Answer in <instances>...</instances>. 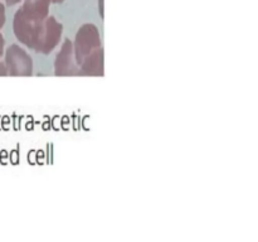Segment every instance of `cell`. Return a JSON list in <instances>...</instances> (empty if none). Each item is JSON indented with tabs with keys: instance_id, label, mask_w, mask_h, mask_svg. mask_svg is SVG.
<instances>
[{
	"instance_id": "obj_11",
	"label": "cell",
	"mask_w": 258,
	"mask_h": 242,
	"mask_svg": "<svg viewBox=\"0 0 258 242\" xmlns=\"http://www.w3.org/2000/svg\"><path fill=\"white\" fill-rule=\"evenodd\" d=\"M64 0H50V3H54V4H60V3H63Z\"/></svg>"
},
{
	"instance_id": "obj_9",
	"label": "cell",
	"mask_w": 258,
	"mask_h": 242,
	"mask_svg": "<svg viewBox=\"0 0 258 242\" xmlns=\"http://www.w3.org/2000/svg\"><path fill=\"white\" fill-rule=\"evenodd\" d=\"M0 76H9L8 75V68L5 66L4 60H0Z\"/></svg>"
},
{
	"instance_id": "obj_7",
	"label": "cell",
	"mask_w": 258,
	"mask_h": 242,
	"mask_svg": "<svg viewBox=\"0 0 258 242\" xmlns=\"http://www.w3.org/2000/svg\"><path fill=\"white\" fill-rule=\"evenodd\" d=\"M5 20H7V15H5V5L0 2V29L4 27Z\"/></svg>"
},
{
	"instance_id": "obj_8",
	"label": "cell",
	"mask_w": 258,
	"mask_h": 242,
	"mask_svg": "<svg viewBox=\"0 0 258 242\" xmlns=\"http://www.w3.org/2000/svg\"><path fill=\"white\" fill-rule=\"evenodd\" d=\"M4 50H5V39L4 37H3L2 33H0V58H2L3 54H4Z\"/></svg>"
},
{
	"instance_id": "obj_3",
	"label": "cell",
	"mask_w": 258,
	"mask_h": 242,
	"mask_svg": "<svg viewBox=\"0 0 258 242\" xmlns=\"http://www.w3.org/2000/svg\"><path fill=\"white\" fill-rule=\"evenodd\" d=\"M4 63L8 68V75L13 77L33 75L32 57L20 45L12 44L4 50Z\"/></svg>"
},
{
	"instance_id": "obj_1",
	"label": "cell",
	"mask_w": 258,
	"mask_h": 242,
	"mask_svg": "<svg viewBox=\"0 0 258 242\" xmlns=\"http://www.w3.org/2000/svg\"><path fill=\"white\" fill-rule=\"evenodd\" d=\"M13 30L17 39L27 48L49 54L59 44L63 27L54 17L48 15L45 19H32L19 8L13 19Z\"/></svg>"
},
{
	"instance_id": "obj_10",
	"label": "cell",
	"mask_w": 258,
	"mask_h": 242,
	"mask_svg": "<svg viewBox=\"0 0 258 242\" xmlns=\"http://www.w3.org/2000/svg\"><path fill=\"white\" fill-rule=\"evenodd\" d=\"M22 0H5V3H7L8 7H12V5H15L18 4V3H20Z\"/></svg>"
},
{
	"instance_id": "obj_2",
	"label": "cell",
	"mask_w": 258,
	"mask_h": 242,
	"mask_svg": "<svg viewBox=\"0 0 258 242\" xmlns=\"http://www.w3.org/2000/svg\"><path fill=\"white\" fill-rule=\"evenodd\" d=\"M73 43V52H75V59L78 66L83 62L86 57L93 50L101 48V37L100 30L92 23L83 24L78 29L76 34V39Z\"/></svg>"
},
{
	"instance_id": "obj_6",
	"label": "cell",
	"mask_w": 258,
	"mask_h": 242,
	"mask_svg": "<svg viewBox=\"0 0 258 242\" xmlns=\"http://www.w3.org/2000/svg\"><path fill=\"white\" fill-rule=\"evenodd\" d=\"M49 5L50 0H24L20 10L32 19H45L49 15Z\"/></svg>"
},
{
	"instance_id": "obj_4",
	"label": "cell",
	"mask_w": 258,
	"mask_h": 242,
	"mask_svg": "<svg viewBox=\"0 0 258 242\" xmlns=\"http://www.w3.org/2000/svg\"><path fill=\"white\" fill-rule=\"evenodd\" d=\"M54 73L55 76L78 75V65L75 59L72 40L66 39L60 47V50L55 55Z\"/></svg>"
},
{
	"instance_id": "obj_5",
	"label": "cell",
	"mask_w": 258,
	"mask_h": 242,
	"mask_svg": "<svg viewBox=\"0 0 258 242\" xmlns=\"http://www.w3.org/2000/svg\"><path fill=\"white\" fill-rule=\"evenodd\" d=\"M78 75L81 76H102L103 75V49L93 50L78 66Z\"/></svg>"
}]
</instances>
